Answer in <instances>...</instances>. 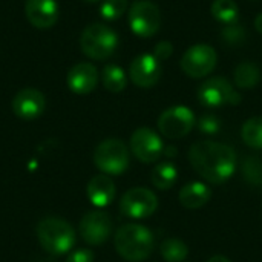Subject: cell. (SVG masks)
Returning a JSON list of instances; mask_svg holds the SVG:
<instances>
[{"mask_svg":"<svg viewBox=\"0 0 262 262\" xmlns=\"http://www.w3.org/2000/svg\"><path fill=\"white\" fill-rule=\"evenodd\" d=\"M189 161L195 172L212 184L229 181L236 170L235 150L227 144L210 140L193 143L189 150Z\"/></svg>","mask_w":262,"mask_h":262,"instance_id":"6da1fadb","label":"cell"},{"mask_svg":"<svg viewBox=\"0 0 262 262\" xmlns=\"http://www.w3.org/2000/svg\"><path fill=\"white\" fill-rule=\"evenodd\" d=\"M117 253L130 262H140L147 259L154 249L155 239L152 232L140 224H124L115 232L114 238Z\"/></svg>","mask_w":262,"mask_h":262,"instance_id":"7a4b0ae2","label":"cell"},{"mask_svg":"<svg viewBox=\"0 0 262 262\" xmlns=\"http://www.w3.org/2000/svg\"><path fill=\"white\" fill-rule=\"evenodd\" d=\"M35 235L41 249L55 256L69 253L75 244V230L72 226L68 221L55 216L41 220L37 224Z\"/></svg>","mask_w":262,"mask_h":262,"instance_id":"3957f363","label":"cell"},{"mask_svg":"<svg viewBox=\"0 0 262 262\" xmlns=\"http://www.w3.org/2000/svg\"><path fill=\"white\" fill-rule=\"evenodd\" d=\"M118 46L117 32L104 23L88 25L80 35V48L92 60L109 58Z\"/></svg>","mask_w":262,"mask_h":262,"instance_id":"277c9868","label":"cell"},{"mask_svg":"<svg viewBox=\"0 0 262 262\" xmlns=\"http://www.w3.org/2000/svg\"><path fill=\"white\" fill-rule=\"evenodd\" d=\"M94 164L104 175H121L129 167V149L121 140L107 138L97 146Z\"/></svg>","mask_w":262,"mask_h":262,"instance_id":"5b68a950","label":"cell"},{"mask_svg":"<svg viewBox=\"0 0 262 262\" xmlns=\"http://www.w3.org/2000/svg\"><path fill=\"white\" fill-rule=\"evenodd\" d=\"M127 20L135 35L141 38H149L160 31L161 12L155 3L149 0H138L130 6Z\"/></svg>","mask_w":262,"mask_h":262,"instance_id":"8992f818","label":"cell"},{"mask_svg":"<svg viewBox=\"0 0 262 262\" xmlns=\"http://www.w3.org/2000/svg\"><path fill=\"white\" fill-rule=\"evenodd\" d=\"M218 61L216 51L206 43H198L190 46L181 57V69L186 75L192 78H203L209 75Z\"/></svg>","mask_w":262,"mask_h":262,"instance_id":"52a82bcc","label":"cell"},{"mask_svg":"<svg viewBox=\"0 0 262 262\" xmlns=\"http://www.w3.org/2000/svg\"><path fill=\"white\" fill-rule=\"evenodd\" d=\"M198 100L206 107H221L224 104H238L241 95L224 77H212L198 88Z\"/></svg>","mask_w":262,"mask_h":262,"instance_id":"ba28073f","label":"cell"},{"mask_svg":"<svg viewBox=\"0 0 262 262\" xmlns=\"http://www.w3.org/2000/svg\"><path fill=\"white\" fill-rule=\"evenodd\" d=\"M196 124L195 114L186 106H172L158 118V130L169 140L186 137Z\"/></svg>","mask_w":262,"mask_h":262,"instance_id":"9c48e42d","label":"cell"},{"mask_svg":"<svg viewBox=\"0 0 262 262\" xmlns=\"http://www.w3.org/2000/svg\"><path fill=\"white\" fill-rule=\"evenodd\" d=\"M158 209L157 195L146 187H134L127 190L120 201V212L132 220H144Z\"/></svg>","mask_w":262,"mask_h":262,"instance_id":"30bf717a","label":"cell"},{"mask_svg":"<svg viewBox=\"0 0 262 262\" xmlns=\"http://www.w3.org/2000/svg\"><path fill=\"white\" fill-rule=\"evenodd\" d=\"M164 147L161 137L149 127H138L130 137V152L146 164L155 163L164 154Z\"/></svg>","mask_w":262,"mask_h":262,"instance_id":"8fae6325","label":"cell"},{"mask_svg":"<svg viewBox=\"0 0 262 262\" xmlns=\"http://www.w3.org/2000/svg\"><path fill=\"white\" fill-rule=\"evenodd\" d=\"M78 232L86 244L101 246L109 239L112 233V220L101 210L88 212L80 221Z\"/></svg>","mask_w":262,"mask_h":262,"instance_id":"7c38bea8","label":"cell"},{"mask_svg":"<svg viewBox=\"0 0 262 262\" xmlns=\"http://www.w3.org/2000/svg\"><path fill=\"white\" fill-rule=\"evenodd\" d=\"M163 74L161 61L154 54H141L135 57L129 66V77L138 88L155 86Z\"/></svg>","mask_w":262,"mask_h":262,"instance_id":"4fadbf2b","label":"cell"},{"mask_svg":"<svg viewBox=\"0 0 262 262\" xmlns=\"http://www.w3.org/2000/svg\"><path fill=\"white\" fill-rule=\"evenodd\" d=\"M12 112L26 121H32L38 118L46 109V98L45 95L34 88H25L15 94L12 98Z\"/></svg>","mask_w":262,"mask_h":262,"instance_id":"5bb4252c","label":"cell"},{"mask_svg":"<svg viewBox=\"0 0 262 262\" xmlns=\"http://www.w3.org/2000/svg\"><path fill=\"white\" fill-rule=\"evenodd\" d=\"M25 14L32 26L48 29L57 23L60 17V6L57 0H26Z\"/></svg>","mask_w":262,"mask_h":262,"instance_id":"9a60e30c","label":"cell"},{"mask_svg":"<svg viewBox=\"0 0 262 262\" xmlns=\"http://www.w3.org/2000/svg\"><path fill=\"white\" fill-rule=\"evenodd\" d=\"M68 88L77 95L91 94L98 83V71L92 63L81 61L74 64L68 72Z\"/></svg>","mask_w":262,"mask_h":262,"instance_id":"2e32d148","label":"cell"},{"mask_svg":"<svg viewBox=\"0 0 262 262\" xmlns=\"http://www.w3.org/2000/svg\"><path fill=\"white\" fill-rule=\"evenodd\" d=\"M86 193L89 201L97 207V209H103L107 207L114 198H115V183L112 181V178L109 175L100 173L95 175L89 180L88 187H86Z\"/></svg>","mask_w":262,"mask_h":262,"instance_id":"e0dca14e","label":"cell"},{"mask_svg":"<svg viewBox=\"0 0 262 262\" xmlns=\"http://www.w3.org/2000/svg\"><path fill=\"white\" fill-rule=\"evenodd\" d=\"M180 203L190 210L200 209L203 206H206L210 198H212V190L207 184L200 183V181H193L190 184H186L181 190H180Z\"/></svg>","mask_w":262,"mask_h":262,"instance_id":"ac0fdd59","label":"cell"},{"mask_svg":"<svg viewBox=\"0 0 262 262\" xmlns=\"http://www.w3.org/2000/svg\"><path fill=\"white\" fill-rule=\"evenodd\" d=\"M178 180V169L172 161H164L152 169L150 181L160 190H169Z\"/></svg>","mask_w":262,"mask_h":262,"instance_id":"d6986e66","label":"cell"},{"mask_svg":"<svg viewBox=\"0 0 262 262\" xmlns=\"http://www.w3.org/2000/svg\"><path fill=\"white\" fill-rule=\"evenodd\" d=\"M261 81V69L252 61H243L235 68L233 83L241 89H252Z\"/></svg>","mask_w":262,"mask_h":262,"instance_id":"ffe728a7","label":"cell"},{"mask_svg":"<svg viewBox=\"0 0 262 262\" xmlns=\"http://www.w3.org/2000/svg\"><path fill=\"white\" fill-rule=\"evenodd\" d=\"M210 11L213 18L226 26L235 25L239 18V6L235 0H213Z\"/></svg>","mask_w":262,"mask_h":262,"instance_id":"44dd1931","label":"cell"},{"mask_svg":"<svg viewBox=\"0 0 262 262\" xmlns=\"http://www.w3.org/2000/svg\"><path fill=\"white\" fill-rule=\"evenodd\" d=\"M101 80H103V86L109 92H114V94H118V92L124 91V88L127 84L126 72L118 64L104 66L103 74H101Z\"/></svg>","mask_w":262,"mask_h":262,"instance_id":"7402d4cb","label":"cell"},{"mask_svg":"<svg viewBox=\"0 0 262 262\" xmlns=\"http://www.w3.org/2000/svg\"><path fill=\"white\" fill-rule=\"evenodd\" d=\"M160 253L166 262H184L189 256V247L178 238H169L160 246Z\"/></svg>","mask_w":262,"mask_h":262,"instance_id":"603a6c76","label":"cell"},{"mask_svg":"<svg viewBox=\"0 0 262 262\" xmlns=\"http://www.w3.org/2000/svg\"><path fill=\"white\" fill-rule=\"evenodd\" d=\"M243 141L252 149H262V117L249 118L241 129Z\"/></svg>","mask_w":262,"mask_h":262,"instance_id":"cb8c5ba5","label":"cell"},{"mask_svg":"<svg viewBox=\"0 0 262 262\" xmlns=\"http://www.w3.org/2000/svg\"><path fill=\"white\" fill-rule=\"evenodd\" d=\"M127 11V0H104L100 6V14L104 20L114 21Z\"/></svg>","mask_w":262,"mask_h":262,"instance_id":"d4e9b609","label":"cell"},{"mask_svg":"<svg viewBox=\"0 0 262 262\" xmlns=\"http://www.w3.org/2000/svg\"><path fill=\"white\" fill-rule=\"evenodd\" d=\"M244 177L247 181H250L252 184H262V160L256 157H250L247 158V161L244 163L243 167Z\"/></svg>","mask_w":262,"mask_h":262,"instance_id":"484cf974","label":"cell"},{"mask_svg":"<svg viewBox=\"0 0 262 262\" xmlns=\"http://www.w3.org/2000/svg\"><path fill=\"white\" fill-rule=\"evenodd\" d=\"M196 126L200 129V132L206 134V135H215L220 132L221 129V121L218 120V117H215L213 114H204L198 121Z\"/></svg>","mask_w":262,"mask_h":262,"instance_id":"4316f807","label":"cell"},{"mask_svg":"<svg viewBox=\"0 0 262 262\" xmlns=\"http://www.w3.org/2000/svg\"><path fill=\"white\" fill-rule=\"evenodd\" d=\"M173 52V45L167 40H163L160 43H157L155 49H154V55L157 57V60H160L161 63L166 61Z\"/></svg>","mask_w":262,"mask_h":262,"instance_id":"83f0119b","label":"cell"},{"mask_svg":"<svg viewBox=\"0 0 262 262\" xmlns=\"http://www.w3.org/2000/svg\"><path fill=\"white\" fill-rule=\"evenodd\" d=\"M95 256L94 252L89 249H77L74 252H69L66 262H94Z\"/></svg>","mask_w":262,"mask_h":262,"instance_id":"f1b7e54d","label":"cell"},{"mask_svg":"<svg viewBox=\"0 0 262 262\" xmlns=\"http://www.w3.org/2000/svg\"><path fill=\"white\" fill-rule=\"evenodd\" d=\"M223 37H224V40H227L230 43H236L244 37V29L241 26H236V25H229L223 31Z\"/></svg>","mask_w":262,"mask_h":262,"instance_id":"f546056e","label":"cell"},{"mask_svg":"<svg viewBox=\"0 0 262 262\" xmlns=\"http://www.w3.org/2000/svg\"><path fill=\"white\" fill-rule=\"evenodd\" d=\"M255 28H256V31L262 35V12L261 14H258L256 18H255Z\"/></svg>","mask_w":262,"mask_h":262,"instance_id":"4dcf8cb0","label":"cell"},{"mask_svg":"<svg viewBox=\"0 0 262 262\" xmlns=\"http://www.w3.org/2000/svg\"><path fill=\"white\" fill-rule=\"evenodd\" d=\"M207 262H230L229 258H226V256H221V255H216V256H213V258H210Z\"/></svg>","mask_w":262,"mask_h":262,"instance_id":"1f68e13d","label":"cell"},{"mask_svg":"<svg viewBox=\"0 0 262 262\" xmlns=\"http://www.w3.org/2000/svg\"><path fill=\"white\" fill-rule=\"evenodd\" d=\"M175 147H169V146H166L164 147V155H169V157H173L175 155Z\"/></svg>","mask_w":262,"mask_h":262,"instance_id":"d6a6232c","label":"cell"},{"mask_svg":"<svg viewBox=\"0 0 262 262\" xmlns=\"http://www.w3.org/2000/svg\"><path fill=\"white\" fill-rule=\"evenodd\" d=\"M86 2H100V0H86Z\"/></svg>","mask_w":262,"mask_h":262,"instance_id":"836d02e7","label":"cell"}]
</instances>
